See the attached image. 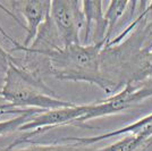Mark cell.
Returning <instances> with one entry per match:
<instances>
[{
  "instance_id": "6da1fadb",
  "label": "cell",
  "mask_w": 152,
  "mask_h": 151,
  "mask_svg": "<svg viewBox=\"0 0 152 151\" xmlns=\"http://www.w3.org/2000/svg\"><path fill=\"white\" fill-rule=\"evenodd\" d=\"M104 45L106 42L72 44L39 55L47 57L49 75L55 78L60 81L89 83L100 88L106 95H114L111 85L101 72V52ZM19 50L25 49H17V51Z\"/></svg>"
},
{
  "instance_id": "7a4b0ae2",
  "label": "cell",
  "mask_w": 152,
  "mask_h": 151,
  "mask_svg": "<svg viewBox=\"0 0 152 151\" xmlns=\"http://www.w3.org/2000/svg\"><path fill=\"white\" fill-rule=\"evenodd\" d=\"M0 97L14 107L51 110L73 107L74 102L63 100L43 81V77L22 68L12 60L8 64Z\"/></svg>"
},
{
  "instance_id": "3957f363",
  "label": "cell",
  "mask_w": 152,
  "mask_h": 151,
  "mask_svg": "<svg viewBox=\"0 0 152 151\" xmlns=\"http://www.w3.org/2000/svg\"><path fill=\"white\" fill-rule=\"evenodd\" d=\"M151 97L152 80L141 83H127L119 92L109 97L104 101L88 105L85 115L77 120L74 126L84 125L91 119L123 113Z\"/></svg>"
},
{
  "instance_id": "277c9868",
  "label": "cell",
  "mask_w": 152,
  "mask_h": 151,
  "mask_svg": "<svg viewBox=\"0 0 152 151\" xmlns=\"http://www.w3.org/2000/svg\"><path fill=\"white\" fill-rule=\"evenodd\" d=\"M50 17L63 47L81 43L80 32L84 30L85 18L82 1L55 0L51 1Z\"/></svg>"
},
{
  "instance_id": "5b68a950",
  "label": "cell",
  "mask_w": 152,
  "mask_h": 151,
  "mask_svg": "<svg viewBox=\"0 0 152 151\" xmlns=\"http://www.w3.org/2000/svg\"><path fill=\"white\" fill-rule=\"evenodd\" d=\"M88 110V105L73 106V107L58 108L45 110L42 113L33 115L28 122L19 128L20 132H28L30 135L39 134L48 128H53L57 126L74 125ZM27 135L25 138H28Z\"/></svg>"
},
{
  "instance_id": "8992f818",
  "label": "cell",
  "mask_w": 152,
  "mask_h": 151,
  "mask_svg": "<svg viewBox=\"0 0 152 151\" xmlns=\"http://www.w3.org/2000/svg\"><path fill=\"white\" fill-rule=\"evenodd\" d=\"M13 9L25 19L26 35L20 43L24 48H28L37 39L41 26L50 15L51 1L45 0H16L12 2Z\"/></svg>"
},
{
  "instance_id": "52a82bcc",
  "label": "cell",
  "mask_w": 152,
  "mask_h": 151,
  "mask_svg": "<svg viewBox=\"0 0 152 151\" xmlns=\"http://www.w3.org/2000/svg\"><path fill=\"white\" fill-rule=\"evenodd\" d=\"M125 135L129 134L134 138L143 139V140H150L152 139V114L148 115L145 117L136 120L135 123H132L129 125H126L121 128H118L116 131H110V132L103 133L100 135L95 136H88V138H76V136H67V138L61 139L63 142L67 143H76L81 145H93L98 142L104 141L107 139L119 136V135Z\"/></svg>"
},
{
  "instance_id": "ba28073f",
  "label": "cell",
  "mask_w": 152,
  "mask_h": 151,
  "mask_svg": "<svg viewBox=\"0 0 152 151\" xmlns=\"http://www.w3.org/2000/svg\"><path fill=\"white\" fill-rule=\"evenodd\" d=\"M102 5V1H82L83 14L85 18L83 44L106 42L107 23Z\"/></svg>"
},
{
  "instance_id": "9c48e42d",
  "label": "cell",
  "mask_w": 152,
  "mask_h": 151,
  "mask_svg": "<svg viewBox=\"0 0 152 151\" xmlns=\"http://www.w3.org/2000/svg\"><path fill=\"white\" fill-rule=\"evenodd\" d=\"M129 1H110L108 8L104 13V19L107 23V33H106V44L113 39L115 31L117 27L124 25L125 15L128 9Z\"/></svg>"
},
{
  "instance_id": "30bf717a",
  "label": "cell",
  "mask_w": 152,
  "mask_h": 151,
  "mask_svg": "<svg viewBox=\"0 0 152 151\" xmlns=\"http://www.w3.org/2000/svg\"><path fill=\"white\" fill-rule=\"evenodd\" d=\"M30 145L24 148H6L2 151H92V148H88L86 145L76 144V143H53V144H41L37 142H26Z\"/></svg>"
},
{
  "instance_id": "8fae6325",
  "label": "cell",
  "mask_w": 152,
  "mask_h": 151,
  "mask_svg": "<svg viewBox=\"0 0 152 151\" xmlns=\"http://www.w3.org/2000/svg\"><path fill=\"white\" fill-rule=\"evenodd\" d=\"M151 141L152 139L143 140V139L134 138V136L128 135L108 147L100 148V149H92V151H140Z\"/></svg>"
},
{
  "instance_id": "7c38bea8",
  "label": "cell",
  "mask_w": 152,
  "mask_h": 151,
  "mask_svg": "<svg viewBox=\"0 0 152 151\" xmlns=\"http://www.w3.org/2000/svg\"><path fill=\"white\" fill-rule=\"evenodd\" d=\"M45 110H41V109H31L28 113L22 114L18 115L14 118L7 120H2L0 122V136L1 135H6V134H10L16 131H19V128L25 124L26 122H28L33 115L39 113H42Z\"/></svg>"
},
{
  "instance_id": "4fadbf2b",
  "label": "cell",
  "mask_w": 152,
  "mask_h": 151,
  "mask_svg": "<svg viewBox=\"0 0 152 151\" xmlns=\"http://www.w3.org/2000/svg\"><path fill=\"white\" fill-rule=\"evenodd\" d=\"M31 109L34 108H30V109H24V108H17L14 107L13 105L10 103H5V105H0V115H22V114L28 113Z\"/></svg>"
},
{
  "instance_id": "5bb4252c",
  "label": "cell",
  "mask_w": 152,
  "mask_h": 151,
  "mask_svg": "<svg viewBox=\"0 0 152 151\" xmlns=\"http://www.w3.org/2000/svg\"><path fill=\"white\" fill-rule=\"evenodd\" d=\"M12 58H13V56L9 52H7L0 44V70H5L6 72L8 64L12 60Z\"/></svg>"
}]
</instances>
